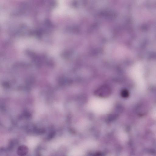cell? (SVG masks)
Returning a JSON list of instances; mask_svg holds the SVG:
<instances>
[{
    "label": "cell",
    "instance_id": "6da1fadb",
    "mask_svg": "<svg viewBox=\"0 0 156 156\" xmlns=\"http://www.w3.org/2000/svg\"><path fill=\"white\" fill-rule=\"evenodd\" d=\"M111 90L108 85H103L98 88L95 91L94 94L98 97L105 98L111 94Z\"/></svg>",
    "mask_w": 156,
    "mask_h": 156
},
{
    "label": "cell",
    "instance_id": "7a4b0ae2",
    "mask_svg": "<svg viewBox=\"0 0 156 156\" xmlns=\"http://www.w3.org/2000/svg\"><path fill=\"white\" fill-rule=\"evenodd\" d=\"M28 151V148L24 145L20 146L17 150V153L19 155H26Z\"/></svg>",
    "mask_w": 156,
    "mask_h": 156
},
{
    "label": "cell",
    "instance_id": "3957f363",
    "mask_svg": "<svg viewBox=\"0 0 156 156\" xmlns=\"http://www.w3.org/2000/svg\"><path fill=\"white\" fill-rule=\"evenodd\" d=\"M122 95V96L123 97H125L128 94V92H127L126 90H123L121 93Z\"/></svg>",
    "mask_w": 156,
    "mask_h": 156
}]
</instances>
